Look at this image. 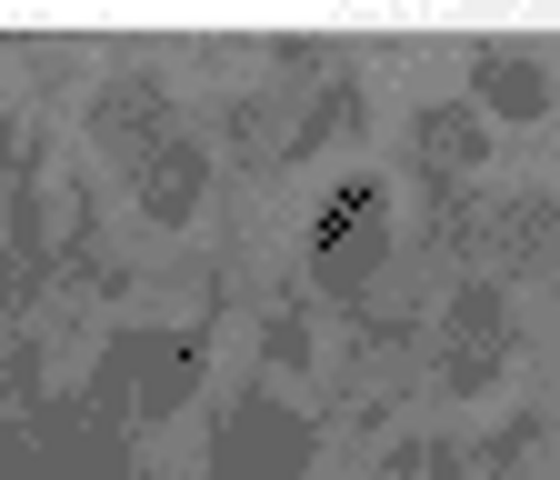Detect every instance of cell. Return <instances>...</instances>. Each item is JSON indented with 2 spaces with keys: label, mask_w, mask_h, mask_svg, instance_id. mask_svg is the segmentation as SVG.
Segmentation results:
<instances>
[{
  "label": "cell",
  "mask_w": 560,
  "mask_h": 480,
  "mask_svg": "<svg viewBox=\"0 0 560 480\" xmlns=\"http://www.w3.org/2000/svg\"><path fill=\"white\" fill-rule=\"evenodd\" d=\"M91 130H101V151H120V171H130V161H151L171 130H180V110H171V91H161V81H140V71H130V81H110V91H101Z\"/></svg>",
  "instance_id": "cell-8"
},
{
  "label": "cell",
  "mask_w": 560,
  "mask_h": 480,
  "mask_svg": "<svg viewBox=\"0 0 560 480\" xmlns=\"http://www.w3.org/2000/svg\"><path fill=\"white\" fill-rule=\"evenodd\" d=\"M200 180H210V161H200V141H190V130H171L151 161H130V200H140L151 221H171V231L200 211Z\"/></svg>",
  "instance_id": "cell-9"
},
{
  "label": "cell",
  "mask_w": 560,
  "mask_h": 480,
  "mask_svg": "<svg viewBox=\"0 0 560 480\" xmlns=\"http://www.w3.org/2000/svg\"><path fill=\"white\" fill-rule=\"evenodd\" d=\"M480 161H490V130H480L470 101H431V110L410 120V171H420V190H470Z\"/></svg>",
  "instance_id": "cell-6"
},
{
  "label": "cell",
  "mask_w": 560,
  "mask_h": 480,
  "mask_svg": "<svg viewBox=\"0 0 560 480\" xmlns=\"http://www.w3.org/2000/svg\"><path fill=\"white\" fill-rule=\"evenodd\" d=\"M390 270V180H340L311 221V291L361 311Z\"/></svg>",
  "instance_id": "cell-2"
},
{
  "label": "cell",
  "mask_w": 560,
  "mask_h": 480,
  "mask_svg": "<svg viewBox=\"0 0 560 480\" xmlns=\"http://www.w3.org/2000/svg\"><path fill=\"white\" fill-rule=\"evenodd\" d=\"M511 351H521V320H511L501 281H460V301L441 320V390L451 400H480L490 381L511 371Z\"/></svg>",
  "instance_id": "cell-3"
},
{
  "label": "cell",
  "mask_w": 560,
  "mask_h": 480,
  "mask_svg": "<svg viewBox=\"0 0 560 480\" xmlns=\"http://www.w3.org/2000/svg\"><path fill=\"white\" fill-rule=\"evenodd\" d=\"M470 260H490V270H540V260H560V200L550 190L480 200V211H470Z\"/></svg>",
  "instance_id": "cell-5"
},
{
  "label": "cell",
  "mask_w": 560,
  "mask_h": 480,
  "mask_svg": "<svg viewBox=\"0 0 560 480\" xmlns=\"http://www.w3.org/2000/svg\"><path fill=\"white\" fill-rule=\"evenodd\" d=\"M470 110L540 120L550 110V60L540 50H511V40H470Z\"/></svg>",
  "instance_id": "cell-7"
},
{
  "label": "cell",
  "mask_w": 560,
  "mask_h": 480,
  "mask_svg": "<svg viewBox=\"0 0 560 480\" xmlns=\"http://www.w3.org/2000/svg\"><path fill=\"white\" fill-rule=\"evenodd\" d=\"M311 421L301 410H280V400H250L241 421L221 431V460H210V480H301L311 470Z\"/></svg>",
  "instance_id": "cell-4"
},
{
  "label": "cell",
  "mask_w": 560,
  "mask_h": 480,
  "mask_svg": "<svg viewBox=\"0 0 560 480\" xmlns=\"http://www.w3.org/2000/svg\"><path fill=\"white\" fill-rule=\"evenodd\" d=\"M200 361H210V330H120L110 351H101V371H91V421L101 431H120V421H171V410L190 400V381H200Z\"/></svg>",
  "instance_id": "cell-1"
}]
</instances>
